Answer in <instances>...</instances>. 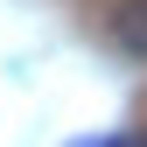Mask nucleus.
Segmentation results:
<instances>
[{"label":"nucleus","instance_id":"obj_1","mask_svg":"<svg viewBox=\"0 0 147 147\" xmlns=\"http://www.w3.org/2000/svg\"><path fill=\"white\" fill-rule=\"evenodd\" d=\"M112 42L147 63V0H119V7H112Z\"/></svg>","mask_w":147,"mask_h":147},{"label":"nucleus","instance_id":"obj_2","mask_svg":"<svg viewBox=\"0 0 147 147\" xmlns=\"http://www.w3.org/2000/svg\"><path fill=\"white\" fill-rule=\"evenodd\" d=\"M63 147H147V133H84V140H63Z\"/></svg>","mask_w":147,"mask_h":147}]
</instances>
